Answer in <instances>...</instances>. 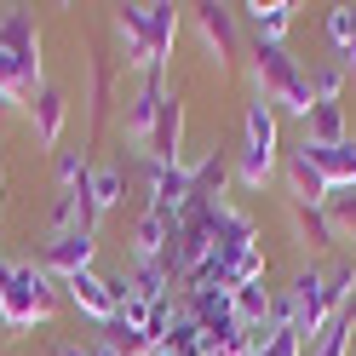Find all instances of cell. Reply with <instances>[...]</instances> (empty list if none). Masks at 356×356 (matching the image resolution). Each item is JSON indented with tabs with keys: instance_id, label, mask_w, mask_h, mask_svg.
<instances>
[{
	"instance_id": "obj_1",
	"label": "cell",
	"mask_w": 356,
	"mask_h": 356,
	"mask_svg": "<svg viewBox=\"0 0 356 356\" xmlns=\"http://www.w3.org/2000/svg\"><path fill=\"white\" fill-rule=\"evenodd\" d=\"M58 310V276H47L40 264H0V327L29 333L35 322H52Z\"/></svg>"
},
{
	"instance_id": "obj_2",
	"label": "cell",
	"mask_w": 356,
	"mask_h": 356,
	"mask_svg": "<svg viewBox=\"0 0 356 356\" xmlns=\"http://www.w3.org/2000/svg\"><path fill=\"white\" fill-rule=\"evenodd\" d=\"M40 35H35V17L24 6H6L0 17V92H12L17 104H35L40 98Z\"/></svg>"
},
{
	"instance_id": "obj_3",
	"label": "cell",
	"mask_w": 356,
	"mask_h": 356,
	"mask_svg": "<svg viewBox=\"0 0 356 356\" xmlns=\"http://www.w3.org/2000/svg\"><path fill=\"white\" fill-rule=\"evenodd\" d=\"M253 92H264L270 104H282L287 115L310 121L316 92H310V75L299 70V58L282 47V40H253Z\"/></svg>"
},
{
	"instance_id": "obj_4",
	"label": "cell",
	"mask_w": 356,
	"mask_h": 356,
	"mask_svg": "<svg viewBox=\"0 0 356 356\" xmlns=\"http://www.w3.org/2000/svg\"><path fill=\"white\" fill-rule=\"evenodd\" d=\"M236 178L248 190H264L276 178V109L264 92H253L248 121H241V149H236Z\"/></svg>"
},
{
	"instance_id": "obj_5",
	"label": "cell",
	"mask_w": 356,
	"mask_h": 356,
	"mask_svg": "<svg viewBox=\"0 0 356 356\" xmlns=\"http://www.w3.org/2000/svg\"><path fill=\"white\" fill-rule=\"evenodd\" d=\"M195 29H202L207 52H213V63H218V75H230V70H236V58H241L236 12H230V6H218V0H202V6H195Z\"/></svg>"
},
{
	"instance_id": "obj_6",
	"label": "cell",
	"mask_w": 356,
	"mask_h": 356,
	"mask_svg": "<svg viewBox=\"0 0 356 356\" xmlns=\"http://www.w3.org/2000/svg\"><path fill=\"white\" fill-rule=\"evenodd\" d=\"M92 259H98V236L92 230H63L47 241V253H40V270L58 276V282H70L81 270H92Z\"/></svg>"
},
{
	"instance_id": "obj_7",
	"label": "cell",
	"mask_w": 356,
	"mask_h": 356,
	"mask_svg": "<svg viewBox=\"0 0 356 356\" xmlns=\"http://www.w3.org/2000/svg\"><path fill=\"white\" fill-rule=\"evenodd\" d=\"M213 253L225 259V270L236 276V264L248 259V253H259V230H253V218L248 213H236V207H225L213 218ZM236 287V282H230Z\"/></svg>"
},
{
	"instance_id": "obj_8",
	"label": "cell",
	"mask_w": 356,
	"mask_h": 356,
	"mask_svg": "<svg viewBox=\"0 0 356 356\" xmlns=\"http://www.w3.org/2000/svg\"><path fill=\"white\" fill-rule=\"evenodd\" d=\"M190 207V172L184 167H149V213L167 218V230L184 218Z\"/></svg>"
},
{
	"instance_id": "obj_9",
	"label": "cell",
	"mask_w": 356,
	"mask_h": 356,
	"mask_svg": "<svg viewBox=\"0 0 356 356\" xmlns=\"http://www.w3.org/2000/svg\"><path fill=\"white\" fill-rule=\"evenodd\" d=\"M178 138H184V104H178V86L161 98V115H155V132H149V167H178Z\"/></svg>"
},
{
	"instance_id": "obj_10",
	"label": "cell",
	"mask_w": 356,
	"mask_h": 356,
	"mask_svg": "<svg viewBox=\"0 0 356 356\" xmlns=\"http://www.w3.org/2000/svg\"><path fill=\"white\" fill-rule=\"evenodd\" d=\"M115 35H121L127 70L161 75V70H155V58H149V17H144V6H115Z\"/></svg>"
},
{
	"instance_id": "obj_11",
	"label": "cell",
	"mask_w": 356,
	"mask_h": 356,
	"mask_svg": "<svg viewBox=\"0 0 356 356\" xmlns=\"http://www.w3.org/2000/svg\"><path fill=\"white\" fill-rule=\"evenodd\" d=\"M287 190H293V202L299 207H327V195H333V184L322 178V167L310 161V149L299 144V149H287Z\"/></svg>"
},
{
	"instance_id": "obj_12",
	"label": "cell",
	"mask_w": 356,
	"mask_h": 356,
	"mask_svg": "<svg viewBox=\"0 0 356 356\" xmlns=\"http://www.w3.org/2000/svg\"><path fill=\"white\" fill-rule=\"evenodd\" d=\"M109 92H115V63H109L104 47H92V58H86V127H104V109H109Z\"/></svg>"
},
{
	"instance_id": "obj_13",
	"label": "cell",
	"mask_w": 356,
	"mask_h": 356,
	"mask_svg": "<svg viewBox=\"0 0 356 356\" xmlns=\"http://www.w3.org/2000/svg\"><path fill=\"white\" fill-rule=\"evenodd\" d=\"M161 98H167V81H161V75H144V86H138V92H132V104H127V138L149 144L155 115H161Z\"/></svg>"
},
{
	"instance_id": "obj_14",
	"label": "cell",
	"mask_w": 356,
	"mask_h": 356,
	"mask_svg": "<svg viewBox=\"0 0 356 356\" xmlns=\"http://www.w3.org/2000/svg\"><path fill=\"white\" fill-rule=\"evenodd\" d=\"M63 287H70V299H75L92 322H104V327L115 322V293H109V282H104L98 270H81V276H70Z\"/></svg>"
},
{
	"instance_id": "obj_15",
	"label": "cell",
	"mask_w": 356,
	"mask_h": 356,
	"mask_svg": "<svg viewBox=\"0 0 356 356\" xmlns=\"http://www.w3.org/2000/svg\"><path fill=\"white\" fill-rule=\"evenodd\" d=\"M29 115H35V138L47 144V149H58V138H63V115H70V98H63L58 86H40V98L29 104Z\"/></svg>"
},
{
	"instance_id": "obj_16",
	"label": "cell",
	"mask_w": 356,
	"mask_h": 356,
	"mask_svg": "<svg viewBox=\"0 0 356 356\" xmlns=\"http://www.w3.org/2000/svg\"><path fill=\"white\" fill-rule=\"evenodd\" d=\"M305 149H310V161L322 167V178L333 190H356V138L333 144V149H316V144H305Z\"/></svg>"
},
{
	"instance_id": "obj_17",
	"label": "cell",
	"mask_w": 356,
	"mask_h": 356,
	"mask_svg": "<svg viewBox=\"0 0 356 356\" xmlns=\"http://www.w3.org/2000/svg\"><path fill=\"white\" fill-rule=\"evenodd\" d=\"M225 184H230V161L225 155H207L202 167H190V202H207V207H225Z\"/></svg>"
},
{
	"instance_id": "obj_18",
	"label": "cell",
	"mask_w": 356,
	"mask_h": 356,
	"mask_svg": "<svg viewBox=\"0 0 356 356\" xmlns=\"http://www.w3.org/2000/svg\"><path fill=\"white\" fill-rule=\"evenodd\" d=\"M248 12V24H253V40H282L287 24H293V0H253V6H241Z\"/></svg>"
},
{
	"instance_id": "obj_19",
	"label": "cell",
	"mask_w": 356,
	"mask_h": 356,
	"mask_svg": "<svg viewBox=\"0 0 356 356\" xmlns=\"http://www.w3.org/2000/svg\"><path fill=\"white\" fill-rule=\"evenodd\" d=\"M121 190H127V172L121 167H98L92 178H86V218L98 225V218L121 202Z\"/></svg>"
},
{
	"instance_id": "obj_20",
	"label": "cell",
	"mask_w": 356,
	"mask_h": 356,
	"mask_svg": "<svg viewBox=\"0 0 356 356\" xmlns=\"http://www.w3.org/2000/svg\"><path fill=\"white\" fill-rule=\"evenodd\" d=\"M230 299H236V322L241 327H270V305H276V293L264 282H241V287H230Z\"/></svg>"
},
{
	"instance_id": "obj_21",
	"label": "cell",
	"mask_w": 356,
	"mask_h": 356,
	"mask_svg": "<svg viewBox=\"0 0 356 356\" xmlns=\"http://www.w3.org/2000/svg\"><path fill=\"white\" fill-rule=\"evenodd\" d=\"M293 225H299V241H305V248H316V253H333V248H339V230H333L327 207H299V202H293Z\"/></svg>"
},
{
	"instance_id": "obj_22",
	"label": "cell",
	"mask_w": 356,
	"mask_h": 356,
	"mask_svg": "<svg viewBox=\"0 0 356 356\" xmlns=\"http://www.w3.org/2000/svg\"><path fill=\"white\" fill-rule=\"evenodd\" d=\"M327 40H333L339 70L356 75V6H333V12H327Z\"/></svg>"
},
{
	"instance_id": "obj_23",
	"label": "cell",
	"mask_w": 356,
	"mask_h": 356,
	"mask_svg": "<svg viewBox=\"0 0 356 356\" xmlns=\"http://www.w3.org/2000/svg\"><path fill=\"white\" fill-rule=\"evenodd\" d=\"M350 132H345V109L339 104H316L310 109V121H305V144H316V149H333V144H345Z\"/></svg>"
},
{
	"instance_id": "obj_24",
	"label": "cell",
	"mask_w": 356,
	"mask_h": 356,
	"mask_svg": "<svg viewBox=\"0 0 356 356\" xmlns=\"http://www.w3.org/2000/svg\"><path fill=\"white\" fill-rule=\"evenodd\" d=\"M149 17V58L155 70H167V52H172V35H178V12L167 6V0H155V6H144Z\"/></svg>"
},
{
	"instance_id": "obj_25",
	"label": "cell",
	"mask_w": 356,
	"mask_h": 356,
	"mask_svg": "<svg viewBox=\"0 0 356 356\" xmlns=\"http://www.w3.org/2000/svg\"><path fill=\"white\" fill-rule=\"evenodd\" d=\"M127 293H132V299H144V305H167L172 282H167V270H161V259H155V264H132Z\"/></svg>"
},
{
	"instance_id": "obj_26",
	"label": "cell",
	"mask_w": 356,
	"mask_h": 356,
	"mask_svg": "<svg viewBox=\"0 0 356 356\" xmlns=\"http://www.w3.org/2000/svg\"><path fill=\"white\" fill-rule=\"evenodd\" d=\"M167 218H155V213H144L138 218V230H132V259H138V264H155V259H161L167 253Z\"/></svg>"
},
{
	"instance_id": "obj_27",
	"label": "cell",
	"mask_w": 356,
	"mask_h": 356,
	"mask_svg": "<svg viewBox=\"0 0 356 356\" xmlns=\"http://www.w3.org/2000/svg\"><path fill=\"white\" fill-rule=\"evenodd\" d=\"M350 339H356V310L345 305L339 316H333V322L322 327V339L310 345V356H350Z\"/></svg>"
},
{
	"instance_id": "obj_28",
	"label": "cell",
	"mask_w": 356,
	"mask_h": 356,
	"mask_svg": "<svg viewBox=\"0 0 356 356\" xmlns=\"http://www.w3.org/2000/svg\"><path fill=\"white\" fill-rule=\"evenodd\" d=\"M327 218L339 236H356V190H333L327 195Z\"/></svg>"
},
{
	"instance_id": "obj_29",
	"label": "cell",
	"mask_w": 356,
	"mask_h": 356,
	"mask_svg": "<svg viewBox=\"0 0 356 356\" xmlns=\"http://www.w3.org/2000/svg\"><path fill=\"white\" fill-rule=\"evenodd\" d=\"M310 92H316V104H339V92H345V70H339V63H327V70H316V81H310Z\"/></svg>"
},
{
	"instance_id": "obj_30",
	"label": "cell",
	"mask_w": 356,
	"mask_h": 356,
	"mask_svg": "<svg viewBox=\"0 0 356 356\" xmlns=\"http://www.w3.org/2000/svg\"><path fill=\"white\" fill-rule=\"evenodd\" d=\"M12 115H17V98H12V92H0V127H6Z\"/></svg>"
},
{
	"instance_id": "obj_31",
	"label": "cell",
	"mask_w": 356,
	"mask_h": 356,
	"mask_svg": "<svg viewBox=\"0 0 356 356\" xmlns=\"http://www.w3.org/2000/svg\"><path fill=\"white\" fill-rule=\"evenodd\" d=\"M86 356H121V350H115V345H109V339H98V345H92V350H86Z\"/></svg>"
},
{
	"instance_id": "obj_32",
	"label": "cell",
	"mask_w": 356,
	"mask_h": 356,
	"mask_svg": "<svg viewBox=\"0 0 356 356\" xmlns=\"http://www.w3.org/2000/svg\"><path fill=\"white\" fill-rule=\"evenodd\" d=\"M52 356H86V350H75V345H58V350H52Z\"/></svg>"
},
{
	"instance_id": "obj_33",
	"label": "cell",
	"mask_w": 356,
	"mask_h": 356,
	"mask_svg": "<svg viewBox=\"0 0 356 356\" xmlns=\"http://www.w3.org/2000/svg\"><path fill=\"white\" fill-rule=\"evenodd\" d=\"M345 305H350V310H356V276H350V299H345Z\"/></svg>"
}]
</instances>
